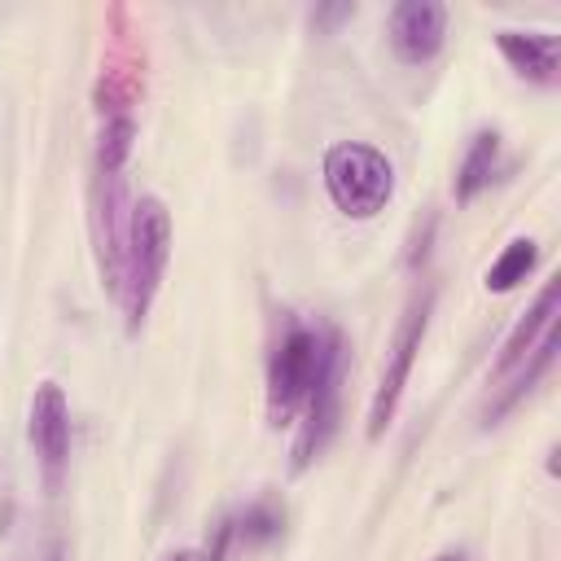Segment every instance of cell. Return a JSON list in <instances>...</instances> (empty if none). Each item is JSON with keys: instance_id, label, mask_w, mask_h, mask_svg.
Wrapping results in <instances>:
<instances>
[{"instance_id": "cell-12", "label": "cell", "mask_w": 561, "mask_h": 561, "mask_svg": "<svg viewBox=\"0 0 561 561\" xmlns=\"http://www.w3.org/2000/svg\"><path fill=\"white\" fill-rule=\"evenodd\" d=\"M535 263H539V245L530 241V237H513L504 250H500V259L486 267V289L491 294H508V289H517L530 272H535Z\"/></svg>"}, {"instance_id": "cell-4", "label": "cell", "mask_w": 561, "mask_h": 561, "mask_svg": "<svg viewBox=\"0 0 561 561\" xmlns=\"http://www.w3.org/2000/svg\"><path fill=\"white\" fill-rule=\"evenodd\" d=\"M320 346H324V329L285 320V329L272 346V359H267V416L276 425L289 421L307 403L316 368H320Z\"/></svg>"}, {"instance_id": "cell-16", "label": "cell", "mask_w": 561, "mask_h": 561, "mask_svg": "<svg viewBox=\"0 0 561 561\" xmlns=\"http://www.w3.org/2000/svg\"><path fill=\"white\" fill-rule=\"evenodd\" d=\"M434 561H469V552H465V548H447V552H438Z\"/></svg>"}, {"instance_id": "cell-17", "label": "cell", "mask_w": 561, "mask_h": 561, "mask_svg": "<svg viewBox=\"0 0 561 561\" xmlns=\"http://www.w3.org/2000/svg\"><path fill=\"white\" fill-rule=\"evenodd\" d=\"M167 561H202V552H193V548H180V552H171Z\"/></svg>"}, {"instance_id": "cell-9", "label": "cell", "mask_w": 561, "mask_h": 561, "mask_svg": "<svg viewBox=\"0 0 561 561\" xmlns=\"http://www.w3.org/2000/svg\"><path fill=\"white\" fill-rule=\"evenodd\" d=\"M557 311H561V280H548L543 289H539V298L530 302V311L513 324V333L504 337V346H500V355H495V368H491V377L495 381H504L535 346H539V337L557 324Z\"/></svg>"}, {"instance_id": "cell-13", "label": "cell", "mask_w": 561, "mask_h": 561, "mask_svg": "<svg viewBox=\"0 0 561 561\" xmlns=\"http://www.w3.org/2000/svg\"><path fill=\"white\" fill-rule=\"evenodd\" d=\"M285 530V508L276 500H259L250 504L237 522H232V543H245V548H263L272 539H280Z\"/></svg>"}, {"instance_id": "cell-15", "label": "cell", "mask_w": 561, "mask_h": 561, "mask_svg": "<svg viewBox=\"0 0 561 561\" xmlns=\"http://www.w3.org/2000/svg\"><path fill=\"white\" fill-rule=\"evenodd\" d=\"M346 18H355V4H316V9H311V22H316L320 31H329V26L346 22Z\"/></svg>"}, {"instance_id": "cell-7", "label": "cell", "mask_w": 561, "mask_h": 561, "mask_svg": "<svg viewBox=\"0 0 561 561\" xmlns=\"http://www.w3.org/2000/svg\"><path fill=\"white\" fill-rule=\"evenodd\" d=\"M26 430H31V447L39 456V469H44V486L57 491L61 473H66V460H70V403H66L57 381L35 386Z\"/></svg>"}, {"instance_id": "cell-14", "label": "cell", "mask_w": 561, "mask_h": 561, "mask_svg": "<svg viewBox=\"0 0 561 561\" xmlns=\"http://www.w3.org/2000/svg\"><path fill=\"white\" fill-rule=\"evenodd\" d=\"M131 145H136V123H131V114L105 118V127H101V136H96V162H92V171H123L127 158H131Z\"/></svg>"}, {"instance_id": "cell-11", "label": "cell", "mask_w": 561, "mask_h": 561, "mask_svg": "<svg viewBox=\"0 0 561 561\" xmlns=\"http://www.w3.org/2000/svg\"><path fill=\"white\" fill-rule=\"evenodd\" d=\"M495 171H500V131L495 127H482V131H473V140H469V149H465V158L456 167L451 197L456 202H473L495 180Z\"/></svg>"}, {"instance_id": "cell-5", "label": "cell", "mask_w": 561, "mask_h": 561, "mask_svg": "<svg viewBox=\"0 0 561 561\" xmlns=\"http://www.w3.org/2000/svg\"><path fill=\"white\" fill-rule=\"evenodd\" d=\"M430 316H434V285H421L399 320V333L390 342V355H386V368H381V381L373 390V403H368V443H377L386 434V425L394 421L399 412V399L408 390V377H412V364H416V351L425 342V329H430Z\"/></svg>"}, {"instance_id": "cell-8", "label": "cell", "mask_w": 561, "mask_h": 561, "mask_svg": "<svg viewBox=\"0 0 561 561\" xmlns=\"http://www.w3.org/2000/svg\"><path fill=\"white\" fill-rule=\"evenodd\" d=\"M495 48L522 79L539 88H552L561 79V39L552 31H495Z\"/></svg>"}, {"instance_id": "cell-3", "label": "cell", "mask_w": 561, "mask_h": 561, "mask_svg": "<svg viewBox=\"0 0 561 561\" xmlns=\"http://www.w3.org/2000/svg\"><path fill=\"white\" fill-rule=\"evenodd\" d=\"M342 368H346V346L337 329H324V346H320V368L311 381V394L302 403V425L294 438V460L289 469L302 473L316 456H324V447L333 443L337 425H342Z\"/></svg>"}, {"instance_id": "cell-6", "label": "cell", "mask_w": 561, "mask_h": 561, "mask_svg": "<svg viewBox=\"0 0 561 561\" xmlns=\"http://www.w3.org/2000/svg\"><path fill=\"white\" fill-rule=\"evenodd\" d=\"M390 53L403 66H425L447 44V4L438 0H399L386 22Z\"/></svg>"}, {"instance_id": "cell-2", "label": "cell", "mask_w": 561, "mask_h": 561, "mask_svg": "<svg viewBox=\"0 0 561 561\" xmlns=\"http://www.w3.org/2000/svg\"><path fill=\"white\" fill-rule=\"evenodd\" d=\"M324 193L346 219H373L394 197V167L377 145L364 140H337L324 149L320 162Z\"/></svg>"}, {"instance_id": "cell-1", "label": "cell", "mask_w": 561, "mask_h": 561, "mask_svg": "<svg viewBox=\"0 0 561 561\" xmlns=\"http://www.w3.org/2000/svg\"><path fill=\"white\" fill-rule=\"evenodd\" d=\"M167 259H171V210L162 206V197H140L127 219V245H123V272H118V302L131 337L149 320Z\"/></svg>"}, {"instance_id": "cell-10", "label": "cell", "mask_w": 561, "mask_h": 561, "mask_svg": "<svg viewBox=\"0 0 561 561\" xmlns=\"http://www.w3.org/2000/svg\"><path fill=\"white\" fill-rule=\"evenodd\" d=\"M557 346H561V333H557V324H552V329L539 337V346L517 364V377H513V381H508V386L486 403V412H482V421H486V425L504 421V416H508V412H513V408H517V403H522V399L543 381V373H548V368H552V359H557Z\"/></svg>"}]
</instances>
